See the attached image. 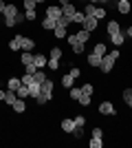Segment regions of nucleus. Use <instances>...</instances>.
<instances>
[{"instance_id":"6ab92c4d","label":"nucleus","mask_w":132,"mask_h":148,"mask_svg":"<svg viewBox=\"0 0 132 148\" xmlns=\"http://www.w3.org/2000/svg\"><path fill=\"white\" fill-rule=\"evenodd\" d=\"M117 7H119V11L123 13V16H128V13H130V0H121V2H117Z\"/></svg>"},{"instance_id":"8fccbe9b","label":"nucleus","mask_w":132,"mask_h":148,"mask_svg":"<svg viewBox=\"0 0 132 148\" xmlns=\"http://www.w3.org/2000/svg\"><path fill=\"white\" fill-rule=\"evenodd\" d=\"M5 7H7V2H5V0H0V13L5 11Z\"/></svg>"},{"instance_id":"3c124183","label":"nucleus","mask_w":132,"mask_h":148,"mask_svg":"<svg viewBox=\"0 0 132 148\" xmlns=\"http://www.w3.org/2000/svg\"><path fill=\"white\" fill-rule=\"evenodd\" d=\"M5 97H7V91H0V102H5Z\"/></svg>"},{"instance_id":"dca6fc26","label":"nucleus","mask_w":132,"mask_h":148,"mask_svg":"<svg viewBox=\"0 0 132 148\" xmlns=\"http://www.w3.org/2000/svg\"><path fill=\"white\" fill-rule=\"evenodd\" d=\"M110 40H112L114 47H121V44L126 42V36H123V33L119 31V33H112V36H110Z\"/></svg>"},{"instance_id":"423d86ee","label":"nucleus","mask_w":132,"mask_h":148,"mask_svg":"<svg viewBox=\"0 0 132 148\" xmlns=\"http://www.w3.org/2000/svg\"><path fill=\"white\" fill-rule=\"evenodd\" d=\"M97 25H99V20L90 16V18H86V20H84V25H82V27H84L86 31H90V33H93V31L97 29Z\"/></svg>"},{"instance_id":"1a4fd4ad","label":"nucleus","mask_w":132,"mask_h":148,"mask_svg":"<svg viewBox=\"0 0 132 148\" xmlns=\"http://www.w3.org/2000/svg\"><path fill=\"white\" fill-rule=\"evenodd\" d=\"M75 122H73V119H62V130L64 133H70V135H73V133H75Z\"/></svg>"},{"instance_id":"f704fd0d","label":"nucleus","mask_w":132,"mask_h":148,"mask_svg":"<svg viewBox=\"0 0 132 148\" xmlns=\"http://www.w3.org/2000/svg\"><path fill=\"white\" fill-rule=\"evenodd\" d=\"M46 66H49L51 71H57V69H60V60H53V58H49V62H46Z\"/></svg>"},{"instance_id":"7c9ffc66","label":"nucleus","mask_w":132,"mask_h":148,"mask_svg":"<svg viewBox=\"0 0 132 148\" xmlns=\"http://www.w3.org/2000/svg\"><path fill=\"white\" fill-rule=\"evenodd\" d=\"M53 33H55V38L62 40V38H66V27H60V25H57L55 29H53Z\"/></svg>"},{"instance_id":"b1692460","label":"nucleus","mask_w":132,"mask_h":148,"mask_svg":"<svg viewBox=\"0 0 132 148\" xmlns=\"http://www.w3.org/2000/svg\"><path fill=\"white\" fill-rule=\"evenodd\" d=\"M93 53H97V56L104 58L108 53V51H106V44H104V42H97V44H95V49H93Z\"/></svg>"},{"instance_id":"de8ad7c7","label":"nucleus","mask_w":132,"mask_h":148,"mask_svg":"<svg viewBox=\"0 0 132 148\" xmlns=\"http://www.w3.org/2000/svg\"><path fill=\"white\" fill-rule=\"evenodd\" d=\"M93 137H104V130H101L99 126H95L93 128Z\"/></svg>"},{"instance_id":"a211bd4d","label":"nucleus","mask_w":132,"mask_h":148,"mask_svg":"<svg viewBox=\"0 0 132 148\" xmlns=\"http://www.w3.org/2000/svg\"><path fill=\"white\" fill-rule=\"evenodd\" d=\"M20 84H22V82H20V77H11V80L7 82V91H18Z\"/></svg>"},{"instance_id":"ddd939ff","label":"nucleus","mask_w":132,"mask_h":148,"mask_svg":"<svg viewBox=\"0 0 132 148\" xmlns=\"http://www.w3.org/2000/svg\"><path fill=\"white\" fill-rule=\"evenodd\" d=\"M40 93H42V86H40L38 82L33 80V82H31V84H29V95H31V97H38Z\"/></svg>"},{"instance_id":"603ef678","label":"nucleus","mask_w":132,"mask_h":148,"mask_svg":"<svg viewBox=\"0 0 132 148\" xmlns=\"http://www.w3.org/2000/svg\"><path fill=\"white\" fill-rule=\"evenodd\" d=\"M66 2H70V0H60V7H64Z\"/></svg>"},{"instance_id":"4468645a","label":"nucleus","mask_w":132,"mask_h":148,"mask_svg":"<svg viewBox=\"0 0 132 148\" xmlns=\"http://www.w3.org/2000/svg\"><path fill=\"white\" fill-rule=\"evenodd\" d=\"M106 31H108V36H112V33H119V22H117V20H110V22H108L106 25Z\"/></svg>"},{"instance_id":"39448f33","label":"nucleus","mask_w":132,"mask_h":148,"mask_svg":"<svg viewBox=\"0 0 132 148\" xmlns=\"http://www.w3.org/2000/svg\"><path fill=\"white\" fill-rule=\"evenodd\" d=\"M46 62H49V58L44 56V53H33V64H35L38 69H44Z\"/></svg>"},{"instance_id":"864d4df0","label":"nucleus","mask_w":132,"mask_h":148,"mask_svg":"<svg viewBox=\"0 0 132 148\" xmlns=\"http://www.w3.org/2000/svg\"><path fill=\"white\" fill-rule=\"evenodd\" d=\"M126 33H128V36L132 38V27H128V31H126Z\"/></svg>"},{"instance_id":"393cba45","label":"nucleus","mask_w":132,"mask_h":148,"mask_svg":"<svg viewBox=\"0 0 132 148\" xmlns=\"http://www.w3.org/2000/svg\"><path fill=\"white\" fill-rule=\"evenodd\" d=\"M33 80L38 82V84H42V82L46 80V73H44V69H38V71L33 73Z\"/></svg>"},{"instance_id":"bb28decb","label":"nucleus","mask_w":132,"mask_h":148,"mask_svg":"<svg viewBox=\"0 0 132 148\" xmlns=\"http://www.w3.org/2000/svg\"><path fill=\"white\" fill-rule=\"evenodd\" d=\"M16 95H18V97H29V86H26V84H20V88L18 91H16Z\"/></svg>"},{"instance_id":"49530a36","label":"nucleus","mask_w":132,"mask_h":148,"mask_svg":"<svg viewBox=\"0 0 132 148\" xmlns=\"http://www.w3.org/2000/svg\"><path fill=\"white\" fill-rule=\"evenodd\" d=\"M5 25L7 27H16V25H18V20H16V18H5Z\"/></svg>"},{"instance_id":"37998d69","label":"nucleus","mask_w":132,"mask_h":148,"mask_svg":"<svg viewBox=\"0 0 132 148\" xmlns=\"http://www.w3.org/2000/svg\"><path fill=\"white\" fill-rule=\"evenodd\" d=\"M20 82H22V84H26V86H29V84H31V82H33V75L24 73V75H22V77H20Z\"/></svg>"},{"instance_id":"5701e85b","label":"nucleus","mask_w":132,"mask_h":148,"mask_svg":"<svg viewBox=\"0 0 132 148\" xmlns=\"http://www.w3.org/2000/svg\"><path fill=\"white\" fill-rule=\"evenodd\" d=\"M73 82H75V77H73L70 73L62 75V86H64V88H70V86H73Z\"/></svg>"},{"instance_id":"a878e982","label":"nucleus","mask_w":132,"mask_h":148,"mask_svg":"<svg viewBox=\"0 0 132 148\" xmlns=\"http://www.w3.org/2000/svg\"><path fill=\"white\" fill-rule=\"evenodd\" d=\"M123 102H126V106L132 108V88H123Z\"/></svg>"},{"instance_id":"13d9d810","label":"nucleus","mask_w":132,"mask_h":148,"mask_svg":"<svg viewBox=\"0 0 132 148\" xmlns=\"http://www.w3.org/2000/svg\"><path fill=\"white\" fill-rule=\"evenodd\" d=\"M119 2H121V0H119Z\"/></svg>"},{"instance_id":"2f4dec72","label":"nucleus","mask_w":132,"mask_h":148,"mask_svg":"<svg viewBox=\"0 0 132 148\" xmlns=\"http://www.w3.org/2000/svg\"><path fill=\"white\" fill-rule=\"evenodd\" d=\"M49 58L60 60V58H62V49H60V47H53V49H51V53H49Z\"/></svg>"},{"instance_id":"c03bdc74","label":"nucleus","mask_w":132,"mask_h":148,"mask_svg":"<svg viewBox=\"0 0 132 148\" xmlns=\"http://www.w3.org/2000/svg\"><path fill=\"white\" fill-rule=\"evenodd\" d=\"M35 71H38V66H35V64H26V66H24V73H29V75H33Z\"/></svg>"},{"instance_id":"4be33fe9","label":"nucleus","mask_w":132,"mask_h":148,"mask_svg":"<svg viewBox=\"0 0 132 148\" xmlns=\"http://www.w3.org/2000/svg\"><path fill=\"white\" fill-rule=\"evenodd\" d=\"M33 47H35V42H33L31 38L22 36V51H33Z\"/></svg>"},{"instance_id":"f03ea898","label":"nucleus","mask_w":132,"mask_h":148,"mask_svg":"<svg viewBox=\"0 0 132 148\" xmlns=\"http://www.w3.org/2000/svg\"><path fill=\"white\" fill-rule=\"evenodd\" d=\"M66 38H68V44H86L90 40V31L82 29V31H77L75 36H66Z\"/></svg>"},{"instance_id":"c756f323","label":"nucleus","mask_w":132,"mask_h":148,"mask_svg":"<svg viewBox=\"0 0 132 148\" xmlns=\"http://www.w3.org/2000/svg\"><path fill=\"white\" fill-rule=\"evenodd\" d=\"M84 20H86V13H84V11H75V16H73V22H77V25H84Z\"/></svg>"},{"instance_id":"412c9836","label":"nucleus","mask_w":132,"mask_h":148,"mask_svg":"<svg viewBox=\"0 0 132 148\" xmlns=\"http://www.w3.org/2000/svg\"><path fill=\"white\" fill-rule=\"evenodd\" d=\"M79 95H82V86H70L68 97L73 99V102H77V99H79Z\"/></svg>"},{"instance_id":"7ed1b4c3","label":"nucleus","mask_w":132,"mask_h":148,"mask_svg":"<svg viewBox=\"0 0 132 148\" xmlns=\"http://www.w3.org/2000/svg\"><path fill=\"white\" fill-rule=\"evenodd\" d=\"M99 113H101V115H117V108L112 106V102H108V99H106V102H101V104H99Z\"/></svg>"},{"instance_id":"0eeeda50","label":"nucleus","mask_w":132,"mask_h":148,"mask_svg":"<svg viewBox=\"0 0 132 148\" xmlns=\"http://www.w3.org/2000/svg\"><path fill=\"white\" fill-rule=\"evenodd\" d=\"M75 11H77V9H75V5H73V0L62 7V16H68L70 20H73V16H75Z\"/></svg>"},{"instance_id":"4d7b16f0","label":"nucleus","mask_w":132,"mask_h":148,"mask_svg":"<svg viewBox=\"0 0 132 148\" xmlns=\"http://www.w3.org/2000/svg\"><path fill=\"white\" fill-rule=\"evenodd\" d=\"M35 2H38V5H40V2H44V0H35Z\"/></svg>"},{"instance_id":"aec40b11","label":"nucleus","mask_w":132,"mask_h":148,"mask_svg":"<svg viewBox=\"0 0 132 148\" xmlns=\"http://www.w3.org/2000/svg\"><path fill=\"white\" fill-rule=\"evenodd\" d=\"M20 62H22V66H26V64H33V53H31V51H24V53L20 56Z\"/></svg>"},{"instance_id":"c9c22d12","label":"nucleus","mask_w":132,"mask_h":148,"mask_svg":"<svg viewBox=\"0 0 132 148\" xmlns=\"http://www.w3.org/2000/svg\"><path fill=\"white\" fill-rule=\"evenodd\" d=\"M73 122H75V126H77V128H84V126H86V117H84V115H77V117L73 119Z\"/></svg>"},{"instance_id":"a19ab883","label":"nucleus","mask_w":132,"mask_h":148,"mask_svg":"<svg viewBox=\"0 0 132 148\" xmlns=\"http://www.w3.org/2000/svg\"><path fill=\"white\" fill-rule=\"evenodd\" d=\"M73 47V53L75 56H84V44H70Z\"/></svg>"},{"instance_id":"4c0bfd02","label":"nucleus","mask_w":132,"mask_h":148,"mask_svg":"<svg viewBox=\"0 0 132 148\" xmlns=\"http://www.w3.org/2000/svg\"><path fill=\"white\" fill-rule=\"evenodd\" d=\"M93 18H97V20L106 18V9H104V7H97V9H95V16H93Z\"/></svg>"},{"instance_id":"2eb2a0df","label":"nucleus","mask_w":132,"mask_h":148,"mask_svg":"<svg viewBox=\"0 0 132 148\" xmlns=\"http://www.w3.org/2000/svg\"><path fill=\"white\" fill-rule=\"evenodd\" d=\"M88 66H99L101 64V56H97V53H88Z\"/></svg>"},{"instance_id":"20e7f679","label":"nucleus","mask_w":132,"mask_h":148,"mask_svg":"<svg viewBox=\"0 0 132 148\" xmlns=\"http://www.w3.org/2000/svg\"><path fill=\"white\" fill-rule=\"evenodd\" d=\"M60 16H62V7H60V5H49V7H46V18L57 20Z\"/></svg>"},{"instance_id":"6e6552de","label":"nucleus","mask_w":132,"mask_h":148,"mask_svg":"<svg viewBox=\"0 0 132 148\" xmlns=\"http://www.w3.org/2000/svg\"><path fill=\"white\" fill-rule=\"evenodd\" d=\"M9 49H11V51H20V49H22V33L13 36V40L9 42Z\"/></svg>"},{"instance_id":"a18cd8bd","label":"nucleus","mask_w":132,"mask_h":148,"mask_svg":"<svg viewBox=\"0 0 132 148\" xmlns=\"http://www.w3.org/2000/svg\"><path fill=\"white\" fill-rule=\"evenodd\" d=\"M68 73L73 75V77H75V80H77V77H79V75H82V71H79V69H77V66H73V69H70V71H68Z\"/></svg>"},{"instance_id":"c85d7f7f","label":"nucleus","mask_w":132,"mask_h":148,"mask_svg":"<svg viewBox=\"0 0 132 148\" xmlns=\"http://www.w3.org/2000/svg\"><path fill=\"white\" fill-rule=\"evenodd\" d=\"M95 9H97V5H93V2H86V7H84V13H86V18L95 16Z\"/></svg>"},{"instance_id":"5fc2aeb1","label":"nucleus","mask_w":132,"mask_h":148,"mask_svg":"<svg viewBox=\"0 0 132 148\" xmlns=\"http://www.w3.org/2000/svg\"><path fill=\"white\" fill-rule=\"evenodd\" d=\"M88 2H93V5H99V0H88Z\"/></svg>"},{"instance_id":"f8f14e48","label":"nucleus","mask_w":132,"mask_h":148,"mask_svg":"<svg viewBox=\"0 0 132 148\" xmlns=\"http://www.w3.org/2000/svg\"><path fill=\"white\" fill-rule=\"evenodd\" d=\"M11 108H13L16 113H24V111H26V104H24V99H22V97H18V99H16V102L11 104Z\"/></svg>"},{"instance_id":"e433bc0d","label":"nucleus","mask_w":132,"mask_h":148,"mask_svg":"<svg viewBox=\"0 0 132 148\" xmlns=\"http://www.w3.org/2000/svg\"><path fill=\"white\" fill-rule=\"evenodd\" d=\"M101 139H104V137H93V139H90V148H101L104 146Z\"/></svg>"},{"instance_id":"f3484780","label":"nucleus","mask_w":132,"mask_h":148,"mask_svg":"<svg viewBox=\"0 0 132 148\" xmlns=\"http://www.w3.org/2000/svg\"><path fill=\"white\" fill-rule=\"evenodd\" d=\"M55 27H57V20H53V18H44V20H42V29L53 31Z\"/></svg>"},{"instance_id":"58836bf2","label":"nucleus","mask_w":132,"mask_h":148,"mask_svg":"<svg viewBox=\"0 0 132 148\" xmlns=\"http://www.w3.org/2000/svg\"><path fill=\"white\" fill-rule=\"evenodd\" d=\"M35 7H38L35 0H24V9H26V11H35Z\"/></svg>"},{"instance_id":"473e14b6","label":"nucleus","mask_w":132,"mask_h":148,"mask_svg":"<svg viewBox=\"0 0 132 148\" xmlns=\"http://www.w3.org/2000/svg\"><path fill=\"white\" fill-rule=\"evenodd\" d=\"M77 102H79V106H90V95H86V93H82Z\"/></svg>"},{"instance_id":"72a5a7b5","label":"nucleus","mask_w":132,"mask_h":148,"mask_svg":"<svg viewBox=\"0 0 132 148\" xmlns=\"http://www.w3.org/2000/svg\"><path fill=\"white\" fill-rule=\"evenodd\" d=\"M70 22H73V20H70L68 16H60V18H57V25H60V27H68Z\"/></svg>"},{"instance_id":"ea45409f","label":"nucleus","mask_w":132,"mask_h":148,"mask_svg":"<svg viewBox=\"0 0 132 148\" xmlns=\"http://www.w3.org/2000/svg\"><path fill=\"white\" fill-rule=\"evenodd\" d=\"M49 99H51V97H49V95H44V93H40L38 97H35V102H38V104H40V106H44V104H46V102H49Z\"/></svg>"},{"instance_id":"f257e3e1","label":"nucleus","mask_w":132,"mask_h":148,"mask_svg":"<svg viewBox=\"0 0 132 148\" xmlns=\"http://www.w3.org/2000/svg\"><path fill=\"white\" fill-rule=\"evenodd\" d=\"M117 60H119V49H117V51H110V53H106V56L101 58V64H99L101 73H110Z\"/></svg>"},{"instance_id":"9d476101","label":"nucleus","mask_w":132,"mask_h":148,"mask_svg":"<svg viewBox=\"0 0 132 148\" xmlns=\"http://www.w3.org/2000/svg\"><path fill=\"white\" fill-rule=\"evenodd\" d=\"M40 86H42V93H44V95H49V97H53V82H51L49 77H46V80H44L42 84H40Z\"/></svg>"},{"instance_id":"cd10ccee","label":"nucleus","mask_w":132,"mask_h":148,"mask_svg":"<svg viewBox=\"0 0 132 148\" xmlns=\"http://www.w3.org/2000/svg\"><path fill=\"white\" fill-rule=\"evenodd\" d=\"M18 99V95H16V91H7V97H5V104L7 106H11L13 102Z\"/></svg>"},{"instance_id":"79ce46f5","label":"nucleus","mask_w":132,"mask_h":148,"mask_svg":"<svg viewBox=\"0 0 132 148\" xmlns=\"http://www.w3.org/2000/svg\"><path fill=\"white\" fill-rule=\"evenodd\" d=\"M93 91H95V86H93V84H88V82L82 86V93H86V95H93Z\"/></svg>"},{"instance_id":"9b49d317","label":"nucleus","mask_w":132,"mask_h":148,"mask_svg":"<svg viewBox=\"0 0 132 148\" xmlns=\"http://www.w3.org/2000/svg\"><path fill=\"white\" fill-rule=\"evenodd\" d=\"M2 16H5V18H16V16H18V7L16 5H7L5 11H2Z\"/></svg>"},{"instance_id":"09e8293b","label":"nucleus","mask_w":132,"mask_h":148,"mask_svg":"<svg viewBox=\"0 0 132 148\" xmlns=\"http://www.w3.org/2000/svg\"><path fill=\"white\" fill-rule=\"evenodd\" d=\"M24 18L29 20V22H33V20H35V11H26V13H24Z\"/></svg>"},{"instance_id":"6e6d98bb","label":"nucleus","mask_w":132,"mask_h":148,"mask_svg":"<svg viewBox=\"0 0 132 148\" xmlns=\"http://www.w3.org/2000/svg\"><path fill=\"white\" fill-rule=\"evenodd\" d=\"M99 2H101V5H106V2H108V0H99Z\"/></svg>"}]
</instances>
